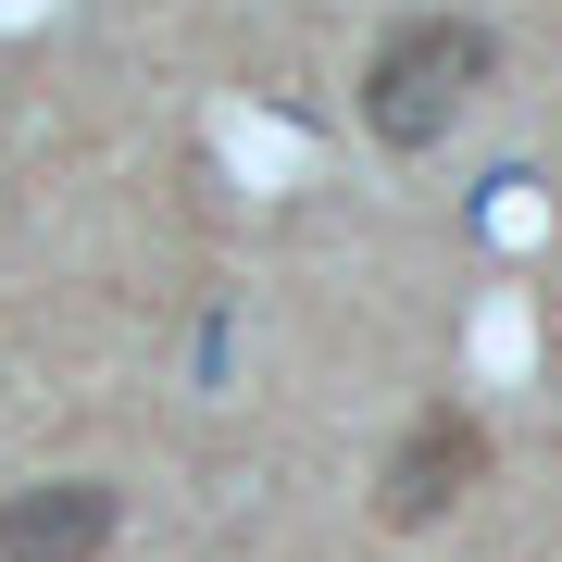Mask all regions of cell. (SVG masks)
<instances>
[{"label": "cell", "mask_w": 562, "mask_h": 562, "mask_svg": "<svg viewBox=\"0 0 562 562\" xmlns=\"http://www.w3.org/2000/svg\"><path fill=\"white\" fill-rule=\"evenodd\" d=\"M113 525H125V501L101 475L13 487V501H0V562H88V550H113Z\"/></svg>", "instance_id": "7a4b0ae2"}, {"label": "cell", "mask_w": 562, "mask_h": 562, "mask_svg": "<svg viewBox=\"0 0 562 562\" xmlns=\"http://www.w3.org/2000/svg\"><path fill=\"white\" fill-rule=\"evenodd\" d=\"M487 475V438L462 413H425L401 450H387V475H375V513L387 525H438V513H462V487Z\"/></svg>", "instance_id": "3957f363"}, {"label": "cell", "mask_w": 562, "mask_h": 562, "mask_svg": "<svg viewBox=\"0 0 562 562\" xmlns=\"http://www.w3.org/2000/svg\"><path fill=\"white\" fill-rule=\"evenodd\" d=\"M487 76H501V38H487L475 13H413V25L375 38V63H362V125H375L387 150H438Z\"/></svg>", "instance_id": "6da1fadb"}]
</instances>
